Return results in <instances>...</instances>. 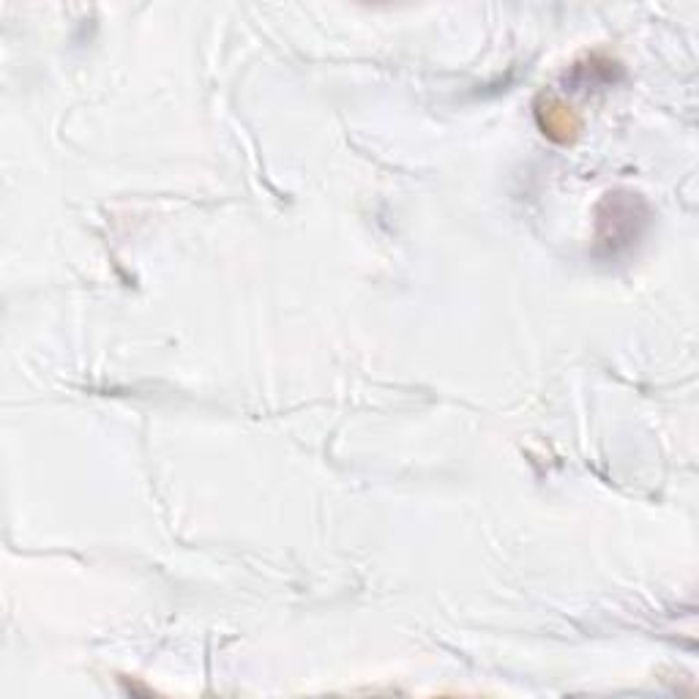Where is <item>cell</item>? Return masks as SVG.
<instances>
[{
	"mask_svg": "<svg viewBox=\"0 0 699 699\" xmlns=\"http://www.w3.org/2000/svg\"><path fill=\"white\" fill-rule=\"evenodd\" d=\"M536 118L538 126L544 129V135L555 142H571L580 135V116H577L566 101L555 99V96H541V99H538Z\"/></svg>",
	"mask_w": 699,
	"mask_h": 699,
	"instance_id": "obj_1",
	"label": "cell"
}]
</instances>
